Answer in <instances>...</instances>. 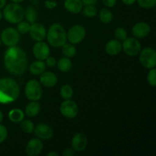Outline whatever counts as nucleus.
<instances>
[{"mask_svg": "<svg viewBox=\"0 0 156 156\" xmlns=\"http://www.w3.org/2000/svg\"><path fill=\"white\" fill-rule=\"evenodd\" d=\"M102 2L106 7L112 8L117 3V0H102Z\"/></svg>", "mask_w": 156, "mask_h": 156, "instance_id": "e433bc0d", "label": "nucleus"}, {"mask_svg": "<svg viewBox=\"0 0 156 156\" xmlns=\"http://www.w3.org/2000/svg\"><path fill=\"white\" fill-rule=\"evenodd\" d=\"M75 151L73 149H66L63 152H62V155L63 156H73L75 155Z\"/></svg>", "mask_w": 156, "mask_h": 156, "instance_id": "58836bf2", "label": "nucleus"}, {"mask_svg": "<svg viewBox=\"0 0 156 156\" xmlns=\"http://www.w3.org/2000/svg\"><path fill=\"white\" fill-rule=\"evenodd\" d=\"M35 136L41 140H50L53 136V128L47 123H39L34 129Z\"/></svg>", "mask_w": 156, "mask_h": 156, "instance_id": "9b49d317", "label": "nucleus"}, {"mask_svg": "<svg viewBox=\"0 0 156 156\" xmlns=\"http://www.w3.org/2000/svg\"><path fill=\"white\" fill-rule=\"evenodd\" d=\"M147 81L149 85L152 87L156 85V69L155 68L150 69V71L148 73Z\"/></svg>", "mask_w": 156, "mask_h": 156, "instance_id": "473e14b6", "label": "nucleus"}, {"mask_svg": "<svg viewBox=\"0 0 156 156\" xmlns=\"http://www.w3.org/2000/svg\"><path fill=\"white\" fill-rule=\"evenodd\" d=\"M20 95V87L15 79L3 78L0 79V103H12Z\"/></svg>", "mask_w": 156, "mask_h": 156, "instance_id": "f03ea898", "label": "nucleus"}, {"mask_svg": "<svg viewBox=\"0 0 156 156\" xmlns=\"http://www.w3.org/2000/svg\"><path fill=\"white\" fill-rule=\"evenodd\" d=\"M2 12H1V11H0V21H1L2 20Z\"/></svg>", "mask_w": 156, "mask_h": 156, "instance_id": "a18cd8bd", "label": "nucleus"}, {"mask_svg": "<svg viewBox=\"0 0 156 156\" xmlns=\"http://www.w3.org/2000/svg\"><path fill=\"white\" fill-rule=\"evenodd\" d=\"M33 54L39 60H45L50 56V50L49 46L43 41H38L33 47Z\"/></svg>", "mask_w": 156, "mask_h": 156, "instance_id": "f8f14e48", "label": "nucleus"}, {"mask_svg": "<svg viewBox=\"0 0 156 156\" xmlns=\"http://www.w3.org/2000/svg\"><path fill=\"white\" fill-rule=\"evenodd\" d=\"M8 137V129L4 125L0 123V144L5 141Z\"/></svg>", "mask_w": 156, "mask_h": 156, "instance_id": "72a5a7b5", "label": "nucleus"}, {"mask_svg": "<svg viewBox=\"0 0 156 156\" xmlns=\"http://www.w3.org/2000/svg\"><path fill=\"white\" fill-rule=\"evenodd\" d=\"M84 5H94L98 3V0H82Z\"/></svg>", "mask_w": 156, "mask_h": 156, "instance_id": "4c0bfd02", "label": "nucleus"}, {"mask_svg": "<svg viewBox=\"0 0 156 156\" xmlns=\"http://www.w3.org/2000/svg\"><path fill=\"white\" fill-rule=\"evenodd\" d=\"M1 41L8 47L16 46L20 41V33L14 27H7L1 34Z\"/></svg>", "mask_w": 156, "mask_h": 156, "instance_id": "0eeeda50", "label": "nucleus"}, {"mask_svg": "<svg viewBox=\"0 0 156 156\" xmlns=\"http://www.w3.org/2000/svg\"><path fill=\"white\" fill-rule=\"evenodd\" d=\"M136 2L143 9H152L156 5V0H136Z\"/></svg>", "mask_w": 156, "mask_h": 156, "instance_id": "2f4dec72", "label": "nucleus"}, {"mask_svg": "<svg viewBox=\"0 0 156 156\" xmlns=\"http://www.w3.org/2000/svg\"><path fill=\"white\" fill-rule=\"evenodd\" d=\"M140 61L142 66L146 69H153L156 66V53L152 47H146L140 51Z\"/></svg>", "mask_w": 156, "mask_h": 156, "instance_id": "423d86ee", "label": "nucleus"}, {"mask_svg": "<svg viewBox=\"0 0 156 156\" xmlns=\"http://www.w3.org/2000/svg\"><path fill=\"white\" fill-rule=\"evenodd\" d=\"M5 67L9 73L19 76L26 71L27 58L25 51L19 47H9L4 54Z\"/></svg>", "mask_w": 156, "mask_h": 156, "instance_id": "f257e3e1", "label": "nucleus"}, {"mask_svg": "<svg viewBox=\"0 0 156 156\" xmlns=\"http://www.w3.org/2000/svg\"><path fill=\"white\" fill-rule=\"evenodd\" d=\"M82 11V13L87 18H94L98 13L97 9L94 5H85Z\"/></svg>", "mask_w": 156, "mask_h": 156, "instance_id": "c85d7f7f", "label": "nucleus"}, {"mask_svg": "<svg viewBox=\"0 0 156 156\" xmlns=\"http://www.w3.org/2000/svg\"><path fill=\"white\" fill-rule=\"evenodd\" d=\"M64 7L70 13L78 14L82 12L83 3L82 0H65Z\"/></svg>", "mask_w": 156, "mask_h": 156, "instance_id": "a211bd4d", "label": "nucleus"}, {"mask_svg": "<svg viewBox=\"0 0 156 156\" xmlns=\"http://www.w3.org/2000/svg\"><path fill=\"white\" fill-rule=\"evenodd\" d=\"M1 44H2V41H1V38H0V47H1Z\"/></svg>", "mask_w": 156, "mask_h": 156, "instance_id": "49530a36", "label": "nucleus"}, {"mask_svg": "<svg viewBox=\"0 0 156 156\" xmlns=\"http://www.w3.org/2000/svg\"><path fill=\"white\" fill-rule=\"evenodd\" d=\"M46 37L50 45L55 48L62 47L67 41L65 28L58 23H55L50 26Z\"/></svg>", "mask_w": 156, "mask_h": 156, "instance_id": "7ed1b4c3", "label": "nucleus"}, {"mask_svg": "<svg viewBox=\"0 0 156 156\" xmlns=\"http://www.w3.org/2000/svg\"><path fill=\"white\" fill-rule=\"evenodd\" d=\"M86 30L83 26L76 24L73 26L66 34L67 40L73 44H80L85 37Z\"/></svg>", "mask_w": 156, "mask_h": 156, "instance_id": "6e6552de", "label": "nucleus"}, {"mask_svg": "<svg viewBox=\"0 0 156 156\" xmlns=\"http://www.w3.org/2000/svg\"><path fill=\"white\" fill-rule=\"evenodd\" d=\"M114 36H115V37L118 41H123L127 37V32H126V30L123 27H117L116 30H114Z\"/></svg>", "mask_w": 156, "mask_h": 156, "instance_id": "7c9ffc66", "label": "nucleus"}, {"mask_svg": "<svg viewBox=\"0 0 156 156\" xmlns=\"http://www.w3.org/2000/svg\"><path fill=\"white\" fill-rule=\"evenodd\" d=\"M99 18L104 24H109L113 20V13L108 8H103L99 12Z\"/></svg>", "mask_w": 156, "mask_h": 156, "instance_id": "b1692460", "label": "nucleus"}, {"mask_svg": "<svg viewBox=\"0 0 156 156\" xmlns=\"http://www.w3.org/2000/svg\"><path fill=\"white\" fill-rule=\"evenodd\" d=\"M26 98L31 101H37L42 97L43 90L41 83L35 79H31L27 82L24 88Z\"/></svg>", "mask_w": 156, "mask_h": 156, "instance_id": "39448f33", "label": "nucleus"}, {"mask_svg": "<svg viewBox=\"0 0 156 156\" xmlns=\"http://www.w3.org/2000/svg\"><path fill=\"white\" fill-rule=\"evenodd\" d=\"M60 95L64 100L71 99L73 96V88L69 85H65L62 86L60 88Z\"/></svg>", "mask_w": 156, "mask_h": 156, "instance_id": "bb28decb", "label": "nucleus"}, {"mask_svg": "<svg viewBox=\"0 0 156 156\" xmlns=\"http://www.w3.org/2000/svg\"><path fill=\"white\" fill-rule=\"evenodd\" d=\"M57 67L62 73H68L73 67V62L68 57H62L59 59L57 62Z\"/></svg>", "mask_w": 156, "mask_h": 156, "instance_id": "4be33fe9", "label": "nucleus"}, {"mask_svg": "<svg viewBox=\"0 0 156 156\" xmlns=\"http://www.w3.org/2000/svg\"><path fill=\"white\" fill-rule=\"evenodd\" d=\"M60 112L62 116L68 119H73L78 115L79 108L74 101L66 99L60 105Z\"/></svg>", "mask_w": 156, "mask_h": 156, "instance_id": "9d476101", "label": "nucleus"}, {"mask_svg": "<svg viewBox=\"0 0 156 156\" xmlns=\"http://www.w3.org/2000/svg\"><path fill=\"white\" fill-rule=\"evenodd\" d=\"M40 82L41 85L47 88H52L57 84L58 79L56 74L51 72L44 71L42 74H41L40 77Z\"/></svg>", "mask_w": 156, "mask_h": 156, "instance_id": "f3484780", "label": "nucleus"}, {"mask_svg": "<svg viewBox=\"0 0 156 156\" xmlns=\"http://www.w3.org/2000/svg\"><path fill=\"white\" fill-rule=\"evenodd\" d=\"M151 31V27L149 25V24H147L146 22H138L136 24H134V26L132 28V34L135 37L142 38L146 37L149 34Z\"/></svg>", "mask_w": 156, "mask_h": 156, "instance_id": "dca6fc26", "label": "nucleus"}, {"mask_svg": "<svg viewBox=\"0 0 156 156\" xmlns=\"http://www.w3.org/2000/svg\"><path fill=\"white\" fill-rule=\"evenodd\" d=\"M30 24H29L27 21H21L20 22L18 23V26H17V30L19 32L20 34H26L29 32L30 30Z\"/></svg>", "mask_w": 156, "mask_h": 156, "instance_id": "c756f323", "label": "nucleus"}, {"mask_svg": "<svg viewBox=\"0 0 156 156\" xmlns=\"http://www.w3.org/2000/svg\"><path fill=\"white\" fill-rule=\"evenodd\" d=\"M57 5V2L56 1H52V0H46L44 2V6L48 9H53Z\"/></svg>", "mask_w": 156, "mask_h": 156, "instance_id": "c9c22d12", "label": "nucleus"}, {"mask_svg": "<svg viewBox=\"0 0 156 156\" xmlns=\"http://www.w3.org/2000/svg\"><path fill=\"white\" fill-rule=\"evenodd\" d=\"M2 120H3V114H2V112L0 111V123L2 122Z\"/></svg>", "mask_w": 156, "mask_h": 156, "instance_id": "c03bdc74", "label": "nucleus"}, {"mask_svg": "<svg viewBox=\"0 0 156 156\" xmlns=\"http://www.w3.org/2000/svg\"><path fill=\"white\" fill-rule=\"evenodd\" d=\"M41 111V105L37 101H31L25 107V114L29 117H34Z\"/></svg>", "mask_w": 156, "mask_h": 156, "instance_id": "412c9836", "label": "nucleus"}, {"mask_svg": "<svg viewBox=\"0 0 156 156\" xmlns=\"http://www.w3.org/2000/svg\"><path fill=\"white\" fill-rule=\"evenodd\" d=\"M2 16L8 22L18 24L24 18V10L18 3H9L3 8Z\"/></svg>", "mask_w": 156, "mask_h": 156, "instance_id": "20e7f679", "label": "nucleus"}, {"mask_svg": "<svg viewBox=\"0 0 156 156\" xmlns=\"http://www.w3.org/2000/svg\"><path fill=\"white\" fill-rule=\"evenodd\" d=\"M122 50V44L118 40H111L105 45V51L111 56L119 54Z\"/></svg>", "mask_w": 156, "mask_h": 156, "instance_id": "6ab92c4d", "label": "nucleus"}, {"mask_svg": "<svg viewBox=\"0 0 156 156\" xmlns=\"http://www.w3.org/2000/svg\"><path fill=\"white\" fill-rule=\"evenodd\" d=\"M43 148H44V143L42 140L38 138L31 139L26 146V154L29 156H37L41 153Z\"/></svg>", "mask_w": 156, "mask_h": 156, "instance_id": "4468645a", "label": "nucleus"}, {"mask_svg": "<svg viewBox=\"0 0 156 156\" xmlns=\"http://www.w3.org/2000/svg\"><path fill=\"white\" fill-rule=\"evenodd\" d=\"M122 50L129 56H136L141 51V44L134 37H126L122 44Z\"/></svg>", "mask_w": 156, "mask_h": 156, "instance_id": "1a4fd4ad", "label": "nucleus"}, {"mask_svg": "<svg viewBox=\"0 0 156 156\" xmlns=\"http://www.w3.org/2000/svg\"><path fill=\"white\" fill-rule=\"evenodd\" d=\"M62 53H63L64 56L68 58H72L74 57L76 55L77 53V50H76V47H75L74 44H66V43L63 46H62Z\"/></svg>", "mask_w": 156, "mask_h": 156, "instance_id": "a878e982", "label": "nucleus"}, {"mask_svg": "<svg viewBox=\"0 0 156 156\" xmlns=\"http://www.w3.org/2000/svg\"><path fill=\"white\" fill-rule=\"evenodd\" d=\"M6 2H7V0H0V9L5 7V5H6Z\"/></svg>", "mask_w": 156, "mask_h": 156, "instance_id": "a19ab883", "label": "nucleus"}, {"mask_svg": "<svg viewBox=\"0 0 156 156\" xmlns=\"http://www.w3.org/2000/svg\"><path fill=\"white\" fill-rule=\"evenodd\" d=\"M53 155L57 156L58 153H56V152H50L47 154V156H53Z\"/></svg>", "mask_w": 156, "mask_h": 156, "instance_id": "79ce46f5", "label": "nucleus"}, {"mask_svg": "<svg viewBox=\"0 0 156 156\" xmlns=\"http://www.w3.org/2000/svg\"><path fill=\"white\" fill-rule=\"evenodd\" d=\"M11 1H12V2L18 3V4H19V3L22 2H23V1H24V0H11Z\"/></svg>", "mask_w": 156, "mask_h": 156, "instance_id": "37998d69", "label": "nucleus"}, {"mask_svg": "<svg viewBox=\"0 0 156 156\" xmlns=\"http://www.w3.org/2000/svg\"><path fill=\"white\" fill-rule=\"evenodd\" d=\"M88 144V139L83 133L75 134L72 140V147L75 152H82L85 150Z\"/></svg>", "mask_w": 156, "mask_h": 156, "instance_id": "2eb2a0df", "label": "nucleus"}, {"mask_svg": "<svg viewBox=\"0 0 156 156\" xmlns=\"http://www.w3.org/2000/svg\"><path fill=\"white\" fill-rule=\"evenodd\" d=\"M56 58L53 57V56H49L46 59V65L49 67H53L56 65Z\"/></svg>", "mask_w": 156, "mask_h": 156, "instance_id": "f704fd0d", "label": "nucleus"}, {"mask_svg": "<svg viewBox=\"0 0 156 156\" xmlns=\"http://www.w3.org/2000/svg\"><path fill=\"white\" fill-rule=\"evenodd\" d=\"M122 2L126 5H132L136 2V0H122Z\"/></svg>", "mask_w": 156, "mask_h": 156, "instance_id": "ea45409f", "label": "nucleus"}, {"mask_svg": "<svg viewBox=\"0 0 156 156\" xmlns=\"http://www.w3.org/2000/svg\"><path fill=\"white\" fill-rule=\"evenodd\" d=\"M21 129L25 133H32L34 129V124L30 120H24L21 121Z\"/></svg>", "mask_w": 156, "mask_h": 156, "instance_id": "cd10ccee", "label": "nucleus"}, {"mask_svg": "<svg viewBox=\"0 0 156 156\" xmlns=\"http://www.w3.org/2000/svg\"><path fill=\"white\" fill-rule=\"evenodd\" d=\"M24 17L30 24L36 22L37 19V12L36 9L33 6L27 7V9L24 11Z\"/></svg>", "mask_w": 156, "mask_h": 156, "instance_id": "393cba45", "label": "nucleus"}, {"mask_svg": "<svg viewBox=\"0 0 156 156\" xmlns=\"http://www.w3.org/2000/svg\"><path fill=\"white\" fill-rule=\"evenodd\" d=\"M9 118L13 123H20L24 118V114L21 109H12L9 113Z\"/></svg>", "mask_w": 156, "mask_h": 156, "instance_id": "5701e85b", "label": "nucleus"}, {"mask_svg": "<svg viewBox=\"0 0 156 156\" xmlns=\"http://www.w3.org/2000/svg\"><path fill=\"white\" fill-rule=\"evenodd\" d=\"M46 63L43 62V60H37L34 61L32 62L29 66V70H30V73L35 76H39V75L42 74L44 71L46 70Z\"/></svg>", "mask_w": 156, "mask_h": 156, "instance_id": "aec40b11", "label": "nucleus"}, {"mask_svg": "<svg viewBox=\"0 0 156 156\" xmlns=\"http://www.w3.org/2000/svg\"><path fill=\"white\" fill-rule=\"evenodd\" d=\"M30 37L34 41H43L45 39L47 36V31L46 28L41 23H33L31 24L29 30Z\"/></svg>", "mask_w": 156, "mask_h": 156, "instance_id": "ddd939ff", "label": "nucleus"}]
</instances>
